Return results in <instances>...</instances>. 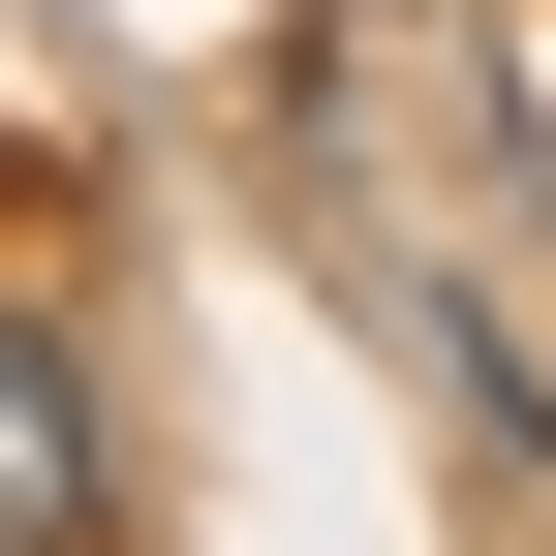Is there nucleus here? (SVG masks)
Instances as JSON below:
<instances>
[{
    "label": "nucleus",
    "mask_w": 556,
    "mask_h": 556,
    "mask_svg": "<svg viewBox=\"0 0 556 556\" xmlns=\"http://www.w3.org/2000/svg\"><path fill=\"white\" fill-rule=\"evenodd\" d=\"M93 526H124V464H93V371L0 309V556H93Z\"/></svg>",
    "instance_id": "1"
}]
</instances>
